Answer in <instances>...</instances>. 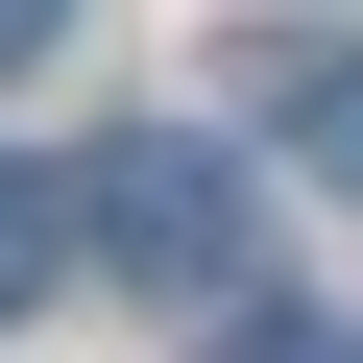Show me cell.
<instances>
[{"mask_svg":"<svg viewBox=\"0 0 363 363\" xmlns=\"http://www.w3.org/2000/svg\"><path fill=\"white\" fill-rule=\"evenodd\" d=\"M267 121H291L339 194H363V49H339V25H291V49H267Z\"/></svg>","mask_w":363,"mask_h":363,"instance_id":"cell-2","label":"cell"},{"mask_svg":"<svg viewBox=\"0 0 363 363\" xmlns=\"http://www.w3.org/2000/svg\"><path fill=\"white\" fill-rule=\"evenodd\" d=\"M218 363H363V339H315V315H242V339H218Z\"/></svg>","mask_w":363,"mask_h":363,"instance_id":"cell-4","label":"cell"},{"mask_svg":"<svg viewBox=\"0 0 363 363\" xmlns=\"http://www.w3.org/2000/svg\"><path fill=\"white\" fill-rule=\"evenodd\" d=\"M49 267H73V194H49V169H0V315H25Z\"/></svg>","mask_w":363,"mask_h":363,"instance_id":"cell-3","label":"cell"},{"mask_svg":"<svg viewBox=\"0 0 363 363\" xmlns=\"http://www.w3.org/2000/svg\"><path fill=\"white\" fill-rule=\"evenodd\" d=\"M49 25H73V0H0V73H25V49H49Z\"/></svg>","mask_w":363,"mask_h":363,"instance_id":"cell-5","label":"cell"},{"mask_svg":"<svg viewBox=\"0 0 363 363\" xmlns=\"http://www.w3.org/2000/svg\"><path fill=\"white\" fill-rule=\"evenodd\" d=\"M73 242L121 291H242V169L169 145V121H121V145H73Z\"/></svg>","mask_w":363,"mask_h":363,"instance_id":"cell-1","label":"cell"}]
</instances>
